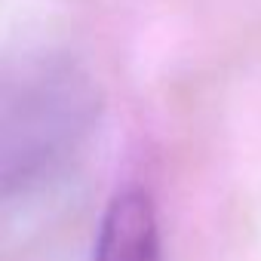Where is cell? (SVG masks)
I'll use <instances>...</instances> for the list:
<instances>
[{
    "mask_svg": "<svg viewBox=\"0 0 261 261\" xmlns=\"http://www.w3.org/2000/svg\"><path fill=\"white\" fill-rule=\"evenodd\" d=\"M98 111V86L71 56H0V206L62 172L95 129Z\"/></svg>",
    "mask_w": 261,
    "mask_h": 261,
    "instance_id": "obj_1",
    "label": "cell"
},
{
    "mask_svg": "<svg viewBox=\"0 0 261 261\" xmlns=\"http://www.w3.org/2000/svg\"><path fill=\"white\" fill-rule=\"evenodd\" d=\"M89 261H160V221L145 188H120L98 221Z\"/></svg>",
    "mask_w": 261,
    "mask_h": 261,
    "instance_id": "obj_2",
    "label": "cell"
}]
</instances>
